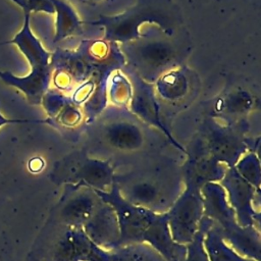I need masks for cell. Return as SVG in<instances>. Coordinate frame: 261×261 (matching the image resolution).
Here are the masks:
<instances>
[{
	"instance_id": "9a60e30c",
	"label": "cell",
	"mask_w": 261,
	"mask_h": 261,
	"mask_svg": "<svg viewBox=\"0 0 261 261\" xmlns=\"http://www.w3.org/2000/svg\"><path fill=\"white\" fill-rule=\"evenodd\" d=\"M14 122H48V123H51L50 119H47V120H23V119H8V118H5L3 117L1 114H0V126L3 125V124H6V123H14Z\"/></svg>"
},
{
	"instance_id": "3957f363",
	"label": "cell",
	"mask_w": 261,
	"mask_h": 261,
	"mask_svg": "<svg viewBox=\"0 0 261 261\" xmlns=\"http://www.w3.org/2000/svg\"><path fill=\"white\" fill-rule=\"evenodd\" d=\"M23 13L22 29L8 43H13L19 48L31 65V72L27 76L18 77L9 71H0V79L5 84L20 90L30 104L38 105L42 103L44 95L48 92L52 79V55L45 50L39 39L32 33L30 27L31 12L23 10Z\"/></svg>"
},
{
	"instance_id": "277c9868",
	"label": "cell",
	"mask_w": 261,
	"mask_h": 261,
	"mask_svg": "<svg viewBox=\"0 0 261 261\" xmlns=\"http://www.w3.org/2000/svg\"><path fill=\"white\" fill-rule=\"evenodd\" d=\"M202 130L209 155L216 161H225L232 165L246 149L245 141L238 128L221 124L214 117L204 121Z\"/></svg>"
},
{
	"instance_id": "7c38bea8",
	"label": "cell",
	"mask_w": 261,
	"mask_h": 261,
	"mask_svg": "<svg viewBox=\"0 0 261 261\" xmlns=\"http://www.w3.org/2000/svg\"><path fill=\"white\" fill-rule=\"evenodd\" d=\"M238 170L249 180H257V182L259 181V163L254 154H249L244 157V159L238 165Z\"/></svg>"
},
{
	"instance_id": "9c48e42d",
	"label": "cell",
	"mask_w": 261,
	"mask_h": 261,
	"mask_svg": "<svg viewBox=\"0 0 261 261\" xmlns=\"http://www.w3.org/2000/svg\"><path fill=\"white\" fill-rule=\"evenodd\" d=\"M77 175L91 185L107 184L110 179L111 169L106 163L86 159L77 171Z\"/></svg>"
},
{
	"instance_id": "6da1fadb",
	"label": "cell",
	"mask_w": 261,
	"mask_h": 261,
	"mask_svg": "<svg viewBox=\"0 0 261 261\" xmlns=\"http://www.w3.org/2000/svg\"><path fill=\"white\" fill-rule=\"evenodd\" d=\"M178 20L177 12L169 0H143L128 10L114 16L101 15L84 23L102 25L104 41L126 43L145 37L143 29L147 24L158 27L165 35L173 33V25Z\"/></svg>"
},
{
	"instance_id": "7a4b0ae2",
	"label": "cell",
	"mask_w": 261,
	"mask_h": 261,
	"mask_svg": "<svg viewBox=\"0 0 261 261\" xmlns=\"http://www.w3.org/2000/svg\"><path fill=\"white\" fill-rule=\"evenodd\" d=\"M120 52L130 71L143 81L154 84L160 76L179 66L185 51L167 35H146L120 44Z\"/></svg>"
},
{
	"instance_id": "8fae6325",
	"label": "cell",
	"mask_w": 261,
	"mask_h": 261,
	"mask_svg": "<svg viewBox=\"0 0 261 261\" xmlns=\"http://www.w3.org/2000/svg\"><path fill=\"white\" fill-rule=\"evenodd\" d=\"M199 213V203L197 199L193 197H189L188 201H186L184 204L179 205L178 212H174V229H176L179 225L184 226L181 233L184 234V231L188 230V234L192 228V225L195 223V220L197 219V215Z\"/></svg>"
},
{
	"instance_id": "5b68a950",
	"label": "cell",
	"mask_w": 261,
	"mask_h": 261,
	"mask_svg": "<svg viewBox=\"0 0 261 261\" xmlns=\"http://www.w3.org/2000/svg\"><path fill=\"white\" fill-rule=\"evenodd\" d=\"M130 76L132 97L128 103L130 110L146 122L158 126L167 136H169L159 117V108L156 102L153 84L143 81L133 71H130Z\"/></svg>"
},
{
	"instance_id": "e0dca14e",
	"label": "cell",
	"mask_w": 261,
	"mask_h": 261,
	"mask_svg": "<svg viewBox=\"0 0 261 261\" xmlns=\"http://www.w3.org/2000/svg\"><path fill=\"white\" fill-rule=\"evenodd\" d=\"M83 2H86V3H93V2H97L99 0H81Z\"/></svg>"
},
{
	"instance_id": "8992f818",
	"label": "cell",
	"mask_w": 261,
	"mask_h": 261,
	"mask_svg": "<svg viewBox=\"0 0 261 261\" xmlns=\"http://www.w3.org/2000/svg\"><path fill=\"white\" fill-rule=\"evenodd\" d=\"M105 140L112 147L121 150H134L143 143L142 132L139 126L129 121H113L104 127Z\"/></svg>"
},
{
	"instance_id": "2e32d148",
	"label": "cell",
	"mask_w": 261,
	"mask_h": 261,
	"mask_svg": "<svg viewBox=\"0 0 261 261\" xmlns=\"http://www.w3.org/2000/svg\"><path fill=\"white\" fill-rule=\"evenodd\" d=\"M199 249H200V245H197L196 249H194V251L190 255V259L187 261H204V257L201 256L200 253H198Z\"/></svg>"
},
{
	"instance_id": "5bb4252c",
	"label": "cell",
	"mask_w": 261,
	"mask_h": 261,
	"mask_svg": "<svg viewBox=\"0 0 261 261\" xmlns=\"http://www.w3.org/2000/svg\"><path fill=\"white\" fill-rule=\"evenodd\" d=\"M156 197V190L153 186L148 184H142L134 189V198L143 203H149Z\"/></svg>"
},
{
	"instance_id": "30bf717a",
	"label": "cell",
	"mask_w": 261,
	"mask_h": 261,
	"mask_svg": "<svg viewBox=\"0 0 261 261\" xmlns=\"http://www.w3.org/2000/svg\"><path fill=\"white\" fill-rule=\"evenodd\" d=\"M252 97L245 92L230 93L221 103V113L228 117L245 114L252 106Z\"/></svg>"
},
{
	"instance_id": "52a82bcc",
	"label": "cell",
	"mask_w": 261,
	"mask_h": 261,
	"mask_svg": "<svg viewBox=\"0 0 261 261\" xmlns=\"http://www.w3.org/2000/svg\"><path fill=\"white\" fill-rule=\"evenodd\" d=\"M56 12V24L54 41H62L81 31L84 23L80 19L74 8L65 0H50Z\"/></svg>"
},
{
	"instance_id": "ba28073f",
	"label": "cell",
	"mask_w": 261,
	"mask_h": 261,
	"mask_svg": "<svg viewBox=\"0 0 261 261\" xmlns=\"http://www.w3.org/2000/svg\"><path fill=\"white\" fill-rule=\"evenodd\" d=\"M154 84L155 92L167 102H176L184 98L189 92V79L179 68L160 76Z\"/></svg>"
},
{
	"instance_id": "4fadbf2b",
	"label": "cell",
	"mask_w": 261,
	"mask_h": 261,
	"mask_svg": "<svg viewBox=\"0 0 261 261\" xmlns=\"http://www.w3.org/2000/svg\"><path fill=\"white\" fill-rule=\"evenodd\" d=\"M15 2L18 6L22 8V10L28 11H44L47 13H54V6L50 0H11Z\"/></svg>"
}]
</instances>
